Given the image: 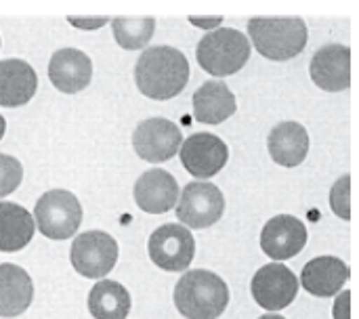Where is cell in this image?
<instances>
[{
    "label": "cell",
    "instance_id": "1",
    "mask_svg": "<svg viewBox=\"0 0 359 319\" xmlns=\"http://www.w3.org/2000/svg\"><path fill=\"white\" fill-rule=\"evenodd\" d=\"M189 80L187 57L175 46L145 48L135 65V82L139 90L158 101L172 99L183 93Z\"/></svg>",
    "mask_w": 359,
    "mask_h": 319
},
{
    "label": "cell",
    "instance_id": "2",
    "mask_svg": "<svg viewBox=\"0 0 359 319\" xmlns=\"http://www.w3.org/2000/svg\"><path fill=\"white\" fill-rule=\"evenodd\" d=\"M172 301L185 319H219L229 305V288L212 271H185L175 286Z\"/></svg>",
    "mask_w": 359,
    "mask_h": 319
},
{
    "label": "cell",
    "instance_id": "3",
    "mask_svg": "<svg viewBox=\"0 0 359 319\" xmlns=\"http://www.w3.org/2000/svg\"><path fill=\"white\" fill-rule=\"evenodd\" d=\"M248 36L255 48L271 61H288L307 46V23L301 17H252Z\"/></svg>",
    "mask_w": 359,
    "mask_h": 319
},
{
    "label": "cell",
    "instance_id": "4",
    "mask_svg": "<svg viewBox=\"0 0 359 319\" xmlns=\"http://www.w3.org/2000/svg\"><path fill=\"white\" fill-rule=\"evenodd\" d=\"M200 67L217 78L238 74L250 59L248 38L233 27H219L208 32L196 46Z\"/></svg>",
    "mask_w": 359,
    "mask_h": 319
},
{
    "label": "cell",
    "instance_id": "5",
    "mask_svg": "<svg viewBox=\"0 0 359 319\" xmlns=\"http://www.w3.org/2000/svg\"><path fill=\"white\" fill-rule=\"evenodd\" d=\"M38 231L48 240L72 238L82 223V206L67 189H50L42 194L34 206Z\"/></svg>",
    "mask_w": 359,
    "mask_h": 319
},
{
    "label": "cell",
    "instance_id": "6",
    "mask_svg": "<svg viewBox=\"0 0 359 319\" xmlns=\"http://www.w3.org/2000/svg\"><path fill=\"white\" fill-rule=\"evenodd\" d=\"M225 212V196L223 191L204 181H191L185 185L179 202H177V219L183 227L189 229H206L221 221Z\"/></svg>",
    "mask_w": 359,
    "mask_h": 319
},
{
    "label": "cell",
    "instance_id": "7",
    "mask_svg": "<svg viewBox=\"0 0 359 319\" xmlns=\"http://www.w3.org/2000/svg\"><path fill=\"white\" fill-rule=\"evenodd\" d=\"M118 242L109 233L84 231L74 240L69 261L80 276L88 280H101L114 269V265L118 263Z\"/></svg>",
    "mask_w": 359,
    "mask_h": 319
},
{
    "label": "cell",
    "instance_id": "8",
    "mask_svg": "<svg viewBox=\"0 0 359 319\" xmlns=\"http://www.w3.org/2000/svg\"><path fill=\"white\" fill-rule=\"evenodd\" d=\"M149 259L156 267L168 273L185 271L196 254V240L183 225L170 223L158 227L147 242Z\"/></svg>",
    "mask_w": 359,
    "mask_h": 319
},
{
    "label": "cell",
    "instance_id": "9",
    "mask_svg": "<svg viewBox=\"0 0 359 319\" xmlns=\"http://www.w3.org/2000/svg\"><path fill=\"white\" fill-rule=\"evenodd\" d=\"M181 145H183V135L179 126L166 118H147L133 133L135 154L151 164H162L175 158Z\"/></svg>",
    "mask_w": 359,
    "mask_h": 319
},
{
    "label": "cell",
    "instance_id": "10",
    "mask_svg": "<svg viewBox=\"0 0 359 319\" xmlns=\"http://www.w3.org/2000/svg\"><path fill=\"white\" fill-rule=\"evenodd\" d=\"M250 292L259 307L267 311H282L297 299L299 280L286 265L269 263L255 273Z\"/></svg>",
    "mask_w": 359,
    "mask_h": 319
},
{
    "label": "cell",
    "instance_id": "11",
    "mask_svg": "<svg viewBox=\"0 0 359 319\" xmlns=\"http://www.w3.org/2000/svg\"><path fill=\"white\" fill-rule=\"evenodd\" d=\"M181 164L189 175L204 181L215 177L223 166L227 164L229 149L223 139L210 133H198L185 139V143L179 149Z\"/></svg>",
    "mask_w": 359,
    "mask_h": 319
},
{
    "label": "cell",
    "instance_id": "12",
    "mask_svg": "<svg viewBox=\"0 0 359 319\" xmlns=\"http://www.w3.org/2000/svg\"><path fill=\"white\" fill-rule=\"evenodd\" d=\"M307 244V227L292 215H278L261 231V248L273 261L297 257Z\"/></svg>",
    "mask_w": 359,
    "mask_h": 319
},
{
    "label": "cell",
    "instance_id": "13",
    "mask_svg": "<svg viewBox=\"0 0 359 319\" xmlns=\"http://www.w3.org/2000/svg\"><path fill=\"white\" fill-rule=\"evenodd\" d=\"M309 74L316 86H320L322 90H347L351 86V48L345 44L322 46L311 57Z\"/></svg>",
    "mask_w": 359,
    "mask_h": 319
},
{
    "label": "cell",
    "instance_id": "14",
    "mask_svg": "<svg viewBox=\"0 0 359 319\" xmlns=\"http://www.w3.org/2000/svg\"><path fill=\"white\" fill-rule=\"evenodd\" d=\"M135 202L143 212L164 215L179 202V183L168 170H145L135 183Z\"/></svg>",
    "mask_w": 359,
    "mask_h": 319
},
{
    "label": "cell",
    "instance_id": "15",
    "mask_svg": "<svg viewBox=\"0 0 359 319\" xmlns=\"http://www.w3.org/2000/svg\"><path fill=\"white\" fill-rule=\"evenodd\" d=\"M48 78L61 93H80L90 84L93 78L90 57L78 48H59L48 61Z\"/></svg>",
    "mask_w": 359,
    "mask_h": 319
},
{
    "label": "cell",
    "instance_id": "16",
    "mask_svg": "<svg viewBox=\"0 0 359 319\" xmlns=\"http://www.w3.org/2000/svg\"><path fill=\"white\" fill-rule=\"evenodd\" d=\"M267 149L276 164L294 168L303 164L309 154V133L299 122H280L267 137Z\"/></svg>",
    "mask_w": 359,
    "mask_h": 319
},
{
    "label": "cell",
    "instance_id": "17",
    "mask_svg": "<svg viewBox=\"0 0 359 319\" xmlns=\"http://www.w3.org/2000/svg\"><path fill=\"white\" fill-rule=\"evenodd\" d=\"M349 280V265L337 257H318L303 267V288L320 299H330L341 292Z\"/></svg>",
    "mask_w": 359,
    "mask_h": 319
},
{
    "label": "cell",
    "instance_id": "18",
    "mask_svg": "<svg viewBox=\"0 0 359 319\" xmlns=\"http://www.w3.org/2000/svg\"><path fill=\"white\" fill-rule=\"evenodd\" d=\"M38 88L34 67L23 59L0 61V105L19 107L32 101Z\"/></svg>",
    "mask_w": 359,
    "mask_h": 319
},
{
    "label": "cell",
    "instance_id": "19",
    "mask_svg": "<svg viewBox=\"0 0 359 319\" xmlns=\"http://www.w3.org/2000/svg\"><path fill=\"white\" fill-rule=\"evenodd\" d=\"M191 105H194L196 120L204 124H221L229 120L238 109L236 95L229 90V86L223 80L204 82L194 93Z\"/></svg>",
    "mask_w": 359,
    "mask_h": 319
},
{
    "label": "cell",
    "instance_id": "20",
    "mask_svg": "<svg viewBox=\"0 0 359 319\" xmlns=\"http://www.w3.org/2000/svg\"><path fill=\"white\" fill-rule=\"evenodd\" d=\"M34 284L25 269L13 263H0V318H17L29 309Z\"/></svg>",
    "mask_w": 359,
    "mask_h": 319
},
{
    "label": "cell",
    "instance_id": "21",
    "mask_svg": "<svg viewBox=\"0 0 359 319\" xmlns=\"http://www.w3.org/2000/svg\"><path fill=\"white\" fill-rule=\"evenodd\" d=\"M36 221L15 202H0V252H17L34 238Z\"/></svg>",
    "mask_w": 359,
    "mask_h": 319
},
{
    "label": "cell",
    "instance_id": "22",
    "mask_svg": "<svg viewBox=\"0 0 359 319\" xmlns=\"http://www.w3.org/2000/svg\"><path fill=\"white\" fill-rule=\"evenodd\" d=\"M88 311L95 319H126L130 313V294L122 284L101 280L90 288Z\"/></svg>",
    "mask_w": 359,
    "mask_h": 319
},
{
    "label": "cell",
    "instance_id": "23",
    "mask_svg": "<svg viewBox=\"0 0 359 319\" xmlns=\"http://www.w3.org/2000/svg\"><path fill=\"white\" fill-rule=\"evenodd\" d=\"M111 29L116 42L126 50H137L147 46L154 36L156 19L154 17H114Z\"/></svg>",
    "mask_w": 359,
    "mask_h": 319
},
{
    "label": "cell",
    "instance_id": "24",
    "mask_svg": "<svg viewBox=\"0 0 359 319\" xmlns=\"http://www.w3.org/2000/svg\"><path fill=\"white\" fill-rule=\"evenodd\" d=\"M330 208L343 221L351 219V177L343 175L330 189Z\"/></svg>",
    "mask_w": 359,
    "mask_h": 319
},
{
    "label": "cell",
    "instance_id": "25",
    "mask_svg": "<svg viewBox=\"0 0 359 319\" xmlns=\"http://www.w3.org/2000/svg\"><path fill=\"white\" fill-rule=\"evenodd\" d=\"M23 179V166L17 158L0 154V198L13 194Z\"/></svg>",
    "mask_w": 359,
    "mask_h": 319
},
{
    "label": "cell",
    "instance_id": "26",
    "mask_svg": "<svg viewBox=\"0 0 359 319\" xmlns=\"http://www.w3.org/2000/svg\"><path fill=\"white\" fill-rule=\"evenodd\" d=\"M332 315L334 319H351V292L349 290L339 294V299L332 307Z\"/></svg>",
    "mask_w": 359,
    "mask_h": 319
},
{
    "label": "cell",
    "instance_id": "27",
    "mask_svg": "<svg viewBox=\"0 0 359 319\" xmlns=\"http://www.w3.org/2000/svg\"><path fill=\"white\" fill-rule=\"evenodd\" d=\"M67 21L74 27H82V29H95V27H103L109 17H67Z\"/></svg>",
    "mask_w": 359,
    "mask_h": 319
},
{
    "label": "cell",
    "instance_id": "28",
    "mask_svg": "<svg viewBox=\"0 0 359 319\" xmlns=\"http://www.w3.org/2000/svg\"><path fill=\"white\" fill-rule=\"evenodd\" d=\"M189 21L200 27H217V25H221L223 17H189Z\"/></svg>",
    "mask_w": 359,
    "mask_h": 319
},
{
    "label": "cell",
    "instance_id": "29",
    "mask_svg": "<svg viewBox=\"0 0 359 319\" xmlns=\"http://www.w3.org/2000/svg\"><path fill=\"white\" fill-rule=\"evenodd\" d=\"M4 130H6V122H4V118H2V114H0V141H2V137H4Z\"/></svg>",
    "mask_w": 359,
    "mask_h": 319
},
{
    "label": "cell",
    "instance_id": "30",
    "mask_svg": "<svg viewBox=\"0 0 359 319\" xmlns=\"http://www.w3.org/2000/svg\"><path fill=\"white\" fill-rule=\"evenodd\" d=\"M259 319H286V318H282V315H271V313H269V315H263V318H259Z\"/></svg>",
    "mask_w": 359,
    "mask_h": 319
}]
</instances>
